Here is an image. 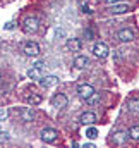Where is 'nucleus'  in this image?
Masks as SVG:
<instances>
[{"label":"nucleus","mask_w":139,"mask_h":148,"mask_svg":"<svg viewBox=\"0 0 139 148\" xmlns=\"http://www.w3.org/2000/svg\"><path fill=\"white\" fill-rule=\"evenodd\" d=\"M57 138H59V131L53 129V127H45V129L41 131V140H43L45 143H53Z\"/></svg>","instance_id":"2"},{"label":"nucleus","mask_w":139,"mask_h":148,"mask_svg":"<svg viewBox=\"0 0 139 148\" xmlns=\"http://www.w3.org/2000/svg\"><path fill=\"white\" fill-rule=\"evenodd\" d=\"M28 77H31V79H41L43 76H41V69L40 67H31V69H28Z\"/></svg>","instance_id":"14"},{"label":"nucleus","mask_w":139,"mask_h":148,"mask_svg":"<svg viewBox=\"0 0 139 148\" xmlns=\"http://www.w3.org/2000/svg\"><path fill=\"white\" fill-rule=\"evenodd\" d=\"M7 117H9V112L3 110V109H0V122H2V121H5Z\"/></svg>","instance_id":"20"},{"label":"nucleus","mask_w":139,"mask_h":148,"mask_svg":"<svg viewBox=\"0 0 139 148\" xmlns=\"http://www.w3.org/2000/svg\"><path fill=\"white\" fill-rule=\"evenodd\" d=\"M84 148H95V145H93V143H86V145H84Z\"/></svg>","instance_id":"25"},{"label":"nucleus","mask_w":139,"mask_h":148,"mask_svg":"<svg viewBox=\"0 0 139 148\" xmlns=\"http://www.w3.org/2000/svg\"><path fill=\"white\" fill-rule=\"evenodd\" d=\"M125 140H127V134H125V133H122V131H120V133H117V134H113V141H115V143H124Z\"/></svg>","instance_id":"16"},{"label":"nucleus","mask_w":139,"mask_h":148,"mask_svg":"<svg viewBox=\"0 0 139 148\" xmlns=\"http://www.w3.org/2000/svg\"><path fill=\"white\" fill-rule=\"evenodd\" d=\"M19 114H21V119L26 121V122H31V121H35L36 119V112L33 110L31 107H24V109H21Z\"/></svg>","instance_id":"8"},{"label":"nucleus","mask_w":139,"mask_h":148,"mask_svg":"<svg viewBox=\"0 0 139 148\" xmlns=\"http://www.w3.org/2000/svg\"><path fill=\"white\" fill-rule=\"evenodd\" d=\"M65 47L69 48L70 52H79L81 47H82V43H81V40H77V38H69L67 43H65Z\"/></svg>","instance_id":"11"},{"label":"nucleus","mask_w":139,"mask_h":148,"mask_svg":"<svg viewBox=\"0 0 139 148\" xmlns=\"http://www.w3.org/2000/svg\"><path fill=\"white\" fill-rule=\"evenodd\" d=\"M88 62H89V60H88L86 55H77V57L74 59V67H76V69H84V67L88 66Z\"/></svg>","instance_id":"12"},{"label":"nucleus","mask_w":139,"mask_h":148,"mask_svg":"<svg viewBox=\"0 0 139 148\" xmlns=\"http://www.w3.org/2000/svg\"><path fill=\"white\" fill-rule=\"evenodd\" d=\"M67 97L64 95V93H57L55 97H52V105L55 107V109H64V107H67Z\"/></svg>","instance_id":"6"},{"label":"nucleus","mask_w":139,"mask_h":148,"mask_svg":"<svg viewBox=\"0 0 139 148\" xmlns=\"http://www.w3.org/2000/svg\"><path fill=\"white\" fill-rule=\"evenodd\" d=\"M12 28H14L12 23H7V24H5V29H12Z\"/></svg>","instance_id":"23"},{"label":"nucleus","mask_w":139,"mask_h":148,"mask_svg":"<svg viewBox=\"0 0 139 148\" xmlns=\"http://www.w3.org/2000/svg\"><path fill=\"white\" fill-rule=\"evenodd\" d=\"M41 95H36V93H31L29 97H28V103L33 107V105H38V103H41Z\"/></svg>","instance_id":"15"},{"label":"nucleus","mask_w":139,"mask_h":148,"mask_svg":"<svg viewBox=\"0 0 139 148\" xmlns=\"http://www.w3.org/2000/svg\"><path fill=\"white\" fill-rule=\"evenodd\" d=\"M43 66H45V62H43V60H38V62L35 64V67H40V69H43Z\"/></svg>","instance_id":"22"},{"label":"nucleus","mask_w":139,"mask_h":148,"mask_svg":"<svg viewBox=\"0 0 139 148\" xmlns=\"http://www.w3.org/2000/svg\"><path fill=\"white\" fill-rule=\"evenodd\" d=\"M127 107H129V110H132V112L139 110V100H127Z\"/></svg>","instance_id":"18"},{"label":"nucleus","mask_w":139,"mask_h":148,"mask_svg":"<svg viewBox=\"0 0 139 148\" xmlns=\"http://www.w3.org/2000/svg\"><path fill=\"white\" fill-rule=\"evenodd\" d=\"M86 136H88L89 140H95V138L98 136V129H96V127H88V129H86Z\"/></svg>","instance_id":"17"},{"label":"nucleus","mask_w":139,"mask_h":148,"mask_svg":"<svg viewBox=\"0 0 139 148\" xmlns=\"http://www.w3.org/2000/svg\"><path fill=\"white\" fill-rule=\"evenodd\" d=\"M77 93H79L81 98L89 100L91 97H95V88H93L91 84H81V86L77 88Z\"/></svg>","instance_id":"4"},{"label":"nucleus","mask_w":139,"mask_h":148,"mask_svg":"<svg viewBox=\"0 0 139 148\" xmlns=\"http://www.w3.org/2000/svg\"><path fill=\"white\" fill-rule=\"evenodd\" d=\"M7 140H9V134L0 129V143H2V141H7Z\"/></svg>","instance_id":"21"},{"label":"nucleus","mask_w":139,"mask_h":148,"mask_svg":"<svg viewBox=\"0 0 139 148\" xmlns=\"http://www.w3.org/2000/svg\"><path fill=\"white\" fill-rule=\"evenodd\" d=\"M129 136H131L132 140H139V126H132V127L129 129Z\"/></svg>","instance_id":"19"},{"label":"nucleus","mask_w":139,"mask_h":148,"mask_svg":"<svg viewBox=\"0 0 139 148\" xmlns=\"http://www.w3.org/2000/svg\"><path fill=\"white\" fill-rule=\"evenodd\" d=\"M108 10H110L112 14H125V12L129 10V5H127V3H119V2H117V3H112V7H110Z\"/></svg>","instance_id":"9"},{"label":"nucleus","mask_w":139,"mask_h":148,"mask_svg":"<svg viewBox=\"0 0 139 148\" xmlns=\"http://www.w3.org/2000/svg\"><path fill=\"white\" fill-rule=\"evenodd\" d=\"M108 47H106V43L103 41H98V43H95V47H93V53L98 57V59H106L108 57Z\"/></svg>","instance_id":"3"},{"label":"nucleus","mask_w":139,"mask_h":148,"mask_svg":"<svg viewBox=\"0 0 139 148\" xmlns=\"http://www.w3.org/2000/svg\"><path fill=\"white\" fill-rule=\"evenodd\" d=\"M119 40L120 41H124V43H129V41H132L134 40V33H132V29H120L119 31Z\"/></svg>","instance_id":"10"},{"label":"nucleus","mask_w":139,"mask_h":148,"mask_svg":"<svg viewBox=\"0 0 139 148\" xmlns=\"http://www.w3.org/2000/svg\"><path fill=\"white\" fill-rule=\"evenodd\" d=\"M38 28H40V23H38V19H36V17H28V19L24 21V24H22V31H24V33H28V35L36 33V31H38Z\"/></svg>","instance_id":"1"},{"label":"nucleus","mask_w":139,"mask_h":148,"mask_svg":"<svg viewBox=\"0 0 139 148\" xmlns=\"http://www.w3.org/2000/svg\"><path fill=\"white\" fill-rule=\"evenodd\" d=\"M38 83H40V86H43V88H53V86L59 83V77H57V76H45V77L38 79Z\"/></svg>","instance_id":"7"},{"label":"nucleus","mask_w":139,"mask_h":148,"mask_svg":"<svg viewBox=\"0 0 139 148\" xmlns=\"http://www.w3.org/2000/svg\"><path fill=\"white\" fill-rule=\"evenodd\" d=\"M81 122L86 126V124H95L96 122V115L93 114V112H84L82 115H81Z\"/></svg>","instance_id":"13"},{"label":"nucleus","mask_w":139,"mask_h":148,"mask_svg":"<svg viewBox=\"0 0 139 148\" xmlns=\"http://www.w3.org/2000/svg\"><path fill=\"white\" fill-rule=\"evenodd\" d=\"M24 53L28 57H38L40 55V45L36 41H28L24 45Z\"/></svg>","instance_id":"5"},{"label":"nucleus","mask_w":139,"mask_h":148,"mask_svg":"<svg viewBox=\"0 0 139 148\" xmlns=\"http://www.w3.org/2000/svg\"><path fill=\"white\" fill-rule=\"evenodd\" d=\"M103 2H106V3H117V2H120V0H103Z\"/></svg>","instance_id":"24"}]
</instances>
